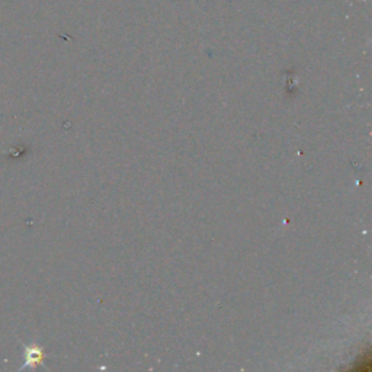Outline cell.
Segmentation results:
<instances>
[{
	"instance_id": "cell-1",
	"label": "cell",
	"mask_w": 372,
	"mask_h": 372,
	"mask_svg": "<svg viewBox=\"0 0 372 372\" xmlns=\"http://www.w3.org/2000/svg\"><path fill=\"white\" fill-rule=\"evenodd\" d=\"M44 358H45V352L41 346L31 343V345H24V365L20 368V371L25 368H37L44 365Z\"/></svg>"
}]
</instances>
